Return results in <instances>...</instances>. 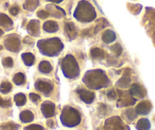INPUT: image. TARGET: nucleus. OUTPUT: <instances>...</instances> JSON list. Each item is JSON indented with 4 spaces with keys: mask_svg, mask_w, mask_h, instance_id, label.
<instances>
[{
    "mask_svg": "<svg viewBox=\"0 0 155 130\" xmlns=\"http://www.w3.org/2000/svg\"><path fill=\"white\" fill-rule=\"evenodd\" d=\"M82 82L88 88L93 90H99L111 85L107 73L100 68L87 71L83 77Z\"/></svg>",
    "mask_w": 155,
    "mask_h": 130,
    "instance_id": "1",
    "label": "nucleus"
},
{
    "mask_svg": "<svg viewBox=\"0 0 155 130\" xmlns=\"http://www.w3.org/2000/svg\"><path fill=\"white\" fill-rule=\"evenodd\" d=\"M37 48L42 55L48 57L58 56L64 49V44L59 37H50L38 40Z\"/></svg>",
    "mask_w": 155,
    "mask_h": 130,
    "instance_id": "2",
    "label": "nucleus"
},
{
    "mask_svg": "<svg viewBox=\"0 0 155 130\" xmlns=\"http://www.w3.org/2000/svg\"><path fill=\"white\" fill-rule=\"evenodd\" d=\"M97 12L93 5L86 0L78 2L74 12V18L82 23H89L96 18Z\"/></svg>",
    "mask_w": 155,
    "mask_h": 130,
    "instance_id": "3",
    "label": "nucleus"
},
{
    "mask_svg": "<svg viewBox=\"0 0 155 130\" xmlns=\"http://www.w3.org/2000/svg\"><path fill=\"white\" fill-rule=\"evenodd\" d=\"M61 70L64 76L68 79H75L79 77L80 67L74 56L71 54H68L61 59Z\"/></svg>",
    "mask_w": 155,
    "mask_h": 130,
    "instance_id": "4",
    "label": "nucleus"
},
{
    "mask_svg": "<svg viewBox=\"0 0 155 130\" xmlns=\"http://www.w3.org/2000/svg\"><path fill=\"white\" fill-rule=\"evenodd\" d=\"M60 119L64 126L74 127L81 122V118L78 110L69 106H66L62 110Z\"/></svg>",
    "mask_w": 155,
    "mask_h": 130,
    "instance_id": "5",
    "label": "nucleus"
},
{
    "mask_svg": "<svg viewBox=\"0 0 155 130\" xmlns=\"http://www.w3.org/2000/svg\"><path fill=\"white\" fill-rule=\"evenodd\" d=\"M34 88L37 92L42 93L44 96L49 97L53 92L54 85L52 81L46 78H39L34 83Z\"/></svg>",
    "mask_w": 155,
    "mask_h": 130,
    "instance_id": "6",
    "label": "nucleus"
},
{
    "mask_svg": "<svg viewBox=\"0 0 155 130\" xmlns=\"http://www.w3.org/2000/svg\"><path fill=\"white\" fill-rule=\"evenodd\" d=\"M4 46L8 51L18 53L21 49L20 37L15 34H9L4 40Z\"/></svg>",
    "mask_w": 155,
    "mask_h": 130,
    "instance_id": "7",
    "label": "nucleus"
},
{
    "mask_svg": "<svg viewBox=\"0 0 155 130\" xmlns=\"http://www.w3.org/2000/svg\"><path fill=\"white\" fill-rule=\"evenodd\" d=\"M104 130H130L129 127L119 116H113L107 119Z\"/></svg>",
    "mask_w": 155,
    "mask_h": 130,
    "instance_id": "8",
    "label": "nucleus"
},
{
    "mask_svg": "<svg viewBox=\"0 0 155 130\" xmlns=\"http://www.w3.org/2000/svg\"><path fill=\"white\" fill-rule=\"evenodd\" d=\"M147 31L155 47V9L147 8Z\"/></svg>",
    "mask_w": 155,
    "mask_h": 130,
    "instance_id": "9",
    "label": "nucleus"
},
{
    "mask_svg": "<svg viewBox=\"0 0 155 130\" xmlns=\"http://www.w3.org/2000/svg\"><path fill=\"white\" fill-rule=\"evenodd\" d=\"M118 92L120 93V100L117 102V106L119 107L132 106L136 103L137 100L133 98L129 92H125L122 91H118Z\"/></svg>",
    "mask_w": 155,
    "mask_h": 130,
    "instance_id": "10",
    "label": "nucleus"
},
{
    "mask_svg": "<svg viewBox=\"0 0 155 130\" xmlns=\"http://www.w3.org/2000/svg\"><path fill=\"white\" fill-rule=\"evenodd\" d=\"M129 93L134 98L143 99L146 96V90L144 87L138 84H133L129 89Z\"/></svg>",
    "mask_w": 155,
    "mask_h": 130,
    "instance_id": "11",
    "label": "nucleus"
},
{
    "mask_svg": "<svg viewBox=\"0 0 155 130\" xmlns=\"http://www.w3.org/2000/svg\"><path fill=\"white\" fill-rule=\"evenodd\" d=\"M77 92L81 101L87 104H91L95 98V94L85 88H79Z\"/></svg>",
    "mask_w": 155,
    "mask_h": 130,
    "instance_id": "12",
    "label": "nucleus"
},
{
    "mask_svg": "<svg viewBox=\"0 0 155 130\" xmlns=\"http://www.w3.org/2000/svg\"><path fill=\"white\" fill-rule=\"evenodd\" d=\"M55 104L51 101H45L41 105V111L46 118L52 117L55 115Z\"/></svg>",
    "mask_w": 155,
    "mask_h": 130,
    "instance_id": "13",
    "label": "nucleus"
},
{
    "mask_svg": "<svg viewBox=\"0 0 155 130\" xmlns=\"http://www.w3.org/2000/svg\"><path fill=\"white\" fill-rule=\"evenodd\" d=\"M152 109V104L149 101H144L139 103L135 108V112L138 115H147Z\"/></svg>",
    "mask_w": 155,
    "mask_h": 130,
    "instance_id": "14",
    "label": "nucleus"
},
{
    "mask_svg": "<svg viewBox=\"0 0 155 130\" xmlns=\"http://www.w3.org/2000/svg\"><path fill=\"white\" fill-rule=\"evenodd\" d=\"M28 34L33 37H39L41 34V25L40 21L31 20L27 28Z\"/></svg>",
    "mask_w": 155,
    "mask_h": 130,
    "instance_id": "15",
    "label": "nucleus"
},
{
    "mask_svg": "<svg viewBox=\"0 0 155 130\" xmlns=\"http://www.w3.org/2000/svg\"><path fill=\"white\" fill-rule=\"evenodd\" d=\"M46 8L48 10V12L50 14V15L53 16L55 18H60L65 15V11L56 5H47Z\"/></svg>",
    "mask_w": 155,
    "mask_h": 130,
    "instance_id": "16",
    "label": "nucleus"
},
{
    "mask_svg": "<svg viewBox=\"0 0 155 130\" xmlns=\"http://www.w3.org/2000/svg\"><path fill=\"white\" fill-rule=\"evenodd\" d=\"M65 33L67 37L71 40L75 39L78 35V30L73 22H68L65 25Z\"/></svg>",
    "mask_w": 155,
    "mask_h": 130,
    "instance_id": "17",
    "label": "nucleus"
},
{
    "mask_svg": "<svg viewBox=\"0 0 155 130\" xmlns=\"http://www.w3.org/2000/svg\"><path fill=\"white\" fill-rule=\"evenodd\" d=\"M0 26L5 29V31H10L13 28V22L8 15L0 13Z\"/></svg>",
    "mask_w": 155,
    "mask_h": 130,
    "instance_id": "18",
    "label": "nucleus"
},
{
    "mask_svg": "<svg viewBox=\"0 0 155 130\" xmlns=\"http://www.w3.org/2000/svg\"><path fill=\"white\" fill-rule=\"evenodd\" d=\"M43 29L47 33H56L59 31V25L55 21H47L43 25Z\"/></svg>",
    "mask_w": 155,
    "mask_h": 130,
    "instance_id": "19",
    "label": "nucleus"
},
{
    "mask_svg": "<svg viewBox=\"0 0 155 130\" xmlns=\"http://www.w3.org/2000/svg\"><path fill=\"white\" fill-rule=\"evenodd\" d=\"M39 72L42 74H50L53 71V65L49 61H41L38 65Z\"/></svg>",
    "mask_w": 155,
    "mask_h": 130,
    "instance_id": "20",
    "label": "nucleus"
},
{
    "mask_svg": "<svg viewBox=\"0 0 155 130\" xmlns=\"http://www.w3.org/2000/svg\"><path fill=\"white\" fill-rule=\"evenodd\" d=\"M131 83V76L128 72H125L121 78L116 82V86L120 87V88H126L130 85Z\"/></svg>",
    "mask_w": 155,
    "mask_h": 130,
    "instance_id": "21",
    "label": "nucleus"
},
{
    "mask_svg": "<svg viewBox=\"0 0 155 130\" xmlns=\"http://www.w3.org/2000/svg\"><path fill=\"white\" fill-rule=\"evenodd\" d=\"M116 38V34H115L114 31H111V30H107L102 34V40L105 43H107V44L114 42Z\"/></svg>",
    "mask_w": 155,
    "mask_h": 130,
    "instance_id": "22",
    "label": "nucleus"
},
{
    "mask_svg": "<svg viewBox=\"0 0 155 130\" xmlns=\"http://www.w3.org/2000/svg\"><path fill=\"white\" fill-rule=\"evenodd\" d=\"M21 59L25 65L31 66L35 62V56L31 53H24L21 55Z\"/></svg>",
    "mask_w": 155,
    "mask_h": 130,
    "instance_id": "23",
    "label": "nucleus"
},
{
    "mask_svg": "<svg viewBox=\"0 0 155 130\" xmlns=\"http://www.w3.org/2000/svg\"><path fill=\"white\" fill-rule=\"evenodd\" d=\"M150 122L146 118H141L137 122L136 128L138 130H149L150 128Z\"/></svg>",
    "mask_w": 155,
    "mask_h": 130,
    "instance_id": "24",
    "label": "nucleus"
},
{
    "mask_svg": "<svg viewBox=\"0 0 155 130\" xmlns=\"http://www.w3.org/2000/svg\"><path fill=\"white\" fill-rule=\"evenodd\" d=\"M34 114L29 110H24L20 113V119L22 122H31L34 120Z\"/></svg>",
    "mask_w": 155,
    "mask_h": 130,
    "instance_id": "25",
    "label": "nucleus"
},
{
    "mask_svg": "<svg viewBox=\"0 0 155 130\" xmlns=\"http://www.w3.org/2000/svg\"><path fill=\"white\" fill-rule=\"evenodd\" d=\"M38 5V0H26L23 5V8L27 11L32 12L37 8Z\"/></svg>",
    "mask_w": 155,
    "mask_h": 130,
    "instance_id": "26",
    "label": "nucleus"
},
{
    "mask_svg": "<svg viewBox=\"0 0 155 130\" xmlns=\"http://www.w3.org/2000/svg\"><path fill=\"white\" fill-rule=\"evenodd\" d=\"M90 54L93 59H101L104 58L105 53H104V50H101V49L97 48V47H94V48H92L91 50Z\"/></svg>",
    "mask_w": 155,
    "mask_h": 130,
    "instance_id": "27",
    "label": "nucleus"
},
{
    "mask_svg": "<svg viewBox=\"0 0 155 130\" xmlns=\"http://www.w3.org/2000/svg\"><path fill=\"white\" fill-rule=\"evenodd\" d=\"M137 113L135 112V110H134L133 109H129V110H126L123 113V116L125 119L127 121L130 122V121H133L135 118L137 117Z\"/></svg>",
    "mask_w": 155,
    "mask_h": 130,
    "instance_id": "28",
    "label": "nucleus"
},
{
    "mask_svg": "<svg viewBox=\"0 0 155 130\" xmlns=\"http://www.w3.org/2000/svg\"><path fill=\"white\" fill-rule=\"evenodd\" d=\"M15 102L16 105L18 106V107H21L24 106L27 102V98L24 94L22 93H18L17 95H15Z\"/></svg>",
    "mask_w": 155,
    "mask_h": 130,
    "instance_id": "29",
    "label": "nucleus"
},
{
    "mask_svg": "<svg viewBox=\"0 0 155 130\" xmlns=\"http://www.w3.org/2000/svg\"><path fill=\"white\" fill-rule=\"evenodd\" d=\"M12 81L16 85H22L25 83L26 78H25V74H23L21 72H18L15 75Z\"/></svg>",
    "mask_w": 155,
    "mask_h": 130,
    "instance_id": "30",
    "label": "nucleus"
},
{
    "mask_svg": "<svg viewBox=\"0 0 155 130\" xmlns=\"http://www.w3.org/2000/svg\"><path fill=\"white\" fill-rule=\"evenodd\" d=\"M20 127V125L12 122H5V123H3L2 125H0L1 130H18Z\"/></svg>",
    "mask_w": 155,
    "mask_h": 130,
    "instance_id": "31",
    "label": "nucleus"
},
{
    "mask_svg": "<svg viewBox=\"0 0 155 130\" xmlns=\"http://www.w3.org/2000/svg\"><path fill=\"white\" fill-rule=\"evenodd\" d=\"M12 89V85L9 82H4L0 85V92L4 95L9 93Z\"/></svg>",
    "mask_w": 155,
    "mask_h": 130,
    "instance_id": "32",
    "label": "nucleus"
},
{
    "mask_svg": "<svg viewBox=\"0 0 155 130\" xmlns=\"http://www.w3.org/2000/svg\"><path fill=\"white\" fill-rule=\"evenodd\" d=\"M110 49H111L112 51L113 52V53H114L116 56H120L122 53V51H123V48H122V47L120 46V44H119V43H116V44L113 45L110 47Z\"/></svg>",
    "mask_w": 155,
    "mask_h": 130,
    "instance_id": "33",
    "label": "nucleus"
},
{
    "mask_svg": "<svg viewBox=\"0 0 155 130\" xmlns=\"http://www.w3.org/2000/svg\"><path fill=\"white\" fill-rule=\"evenodd\" d=\"M109 25V23L108 22L106 21V19H104V18H101L99 19V21L97 22V30H95V32H97L98 31H101V29H103L104 28H105V27L108 26Z\"/></svg>",
    "mask_w": 155,
    "mask_h": 130,
    "instance_id": "34",
    "label": "nucleus"
},
{
    "mask_svg": "<svg viewBox=\"0 0 155 130\" xmlns=\"http://www.w3.org/2000/svg\"><path fill=\"white\" fill-rule=\"evenodd\" d=\"M2 65L5 68H11L14 65L13 59L11 57H5V59H2Z\"/></svg>",
    "mask_w": 155,
    "mask_h": 130,
    "instance_id": "35",
    "label": "nucleus"
},
{
    "mask_svg": "<svg viewBox=\"0 0 155 130\" xmlns=\"http://www.w3.org/2000/svg\"><path fill=\"white\" fill-rule=\"evenodd\" d=\"M24 130H45V128L41 125H37V124H32V125L25 127Z\"/></svg>",
    "mask_w": 155,
    "mask_h": 130,
    "instance_id": "36",
    "label": "nucleus"
},
{
    "mask_svg": "<svg viewBox=\"0 0 155 130\" xmlns=\"http://www.w3.org/2000/svg\"><path fill=\"white\" fill-rule=\"evenodd\" d=\"M37 15L41 19H46L47 17H49L50 14H49L48 12H46L44 10H40L39 12H37Z\"/></svg>",
    "mask_w": 155,
    "mask_h": 130,
    "instance_id": "37",
    "label": "nucleus"
},
{
    "mask_svg": "<svg viewBox=\"0 0 155 130\" xmlns=\"http://www.w3.org/2000/svg\"><path fill=\"white\" fill-rule=\"evenodd\" d=\"M12 105V103L10 100H3L0 97V107H8Z\"/></svg>",
    "mask_w": 155,
    "mask_h": 130,
    "instance_id": "38",
    "label": "nucleus"
},
{
    "mask_svg": "<svg viewBox=\"0 0 155 130\" xmlns=\"http://www.w3.org/2000/svg\"><path fill=\"white\" fill-rule=\"evenodd\" d=\"M29 98L31 101H33V102H34V103H37V101H40V99H41V97L39 96L38 95H37V94L31 93L29 95Z\"/></svg>",
    "mask_w": 155,
    "mask_h": 130,
    "instance_id": "39",
    "label": "nucleus"
},
{
    "mask_svg": "<svg viewBox=\"0 0 155 130\" xmlns=\"http://www.w3.org/2000/svg\"><path fill=\"white\" fill-rule=\"evenodd\" d=\"M107 97H108L110 99L114 100L117 98L118 95H117V93H116V92L115 90H111L108 92V94H107Z\"/></svg>",
    "mask_w": 155,
    "mask_h": 130,
    "instance_id": "40",
    "label": "nucleus"
},
{
    "mask_svg": "<svg viewBox=\"0 0 155 130\" xmlns=\"http://www.w3.org/2000/svg\"><path fill=\"white\" fill-rule=\"evenodd\" d=\"M9 12L11 13L12 15H16L19 12V7L18 6V5H12V6L10 8Z\"/></svg>",
    "mask_w": 155,
    "mask_h": 130,
    "instance_id": "41",
    "label": "nucleus"
},
{
    "mask_svg": "<svg viewBox=\"0 0 155 130\" xmlns=\"http://www.w3.org/2000/svg\"><path fill=\"white\" fill-rule=\"evenodd\" d=\"M47 125H48L49 127H50V128H53V119H50V120L47 121Z\"/></svg>",
    "mask_w": 155,
    "mask_h": 130,
    "instance_id": "42",
    "label": "nucleus"
},
{
    "mask_svg": "<svg viewBox=\"0 0 155 130\" xmlns=\"http://www.w3.org/2000/svg\"><path fill=\"white\" fill-rule=\"evenodd\" d=\"M47 2H53V3H56V4H59L60 2H62L63 0H47Z\"/></svg>",
    "mask_w": 155,
    "mask_h": 130,
    "instance_id": "43",
    "label": "nucleus"
},
{
    "mask_svg": "<svg viewBox=\"0 0 155 130\" xmlns=\"http://www.w3.org/2000/svg\"><path fill=\"white\" fill-rule=\"evenodd\" d=\"M3 34H4L3 31H2V29H0V37H1V36H2Z\"/></svg>",
    "mask_w": 155,
    "mask_h": 130,
    "instance_id": "44",
    "label": "nucleus"
},
{
    "mask_svg": "<svg viewBox=\"0 0 155 130\" xmlns=\"http://www.w3.org/2000/svg\"><path fill=\"white\" fill-rule=\"evenodd\" d=\"M2 46H0V50H2Z\"/></svg>",
    "mask_w": 155,
    "mask_h": 130,
    "instance_id": "45",
    "label": "nucleus"
}]
</instances>
